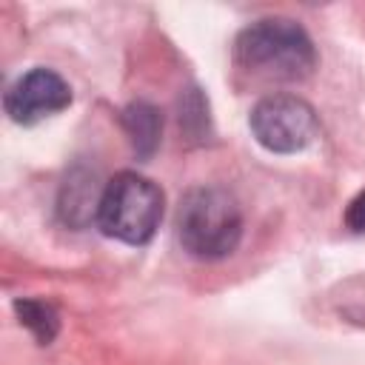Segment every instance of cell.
Masks as SVG:
<instances>
[{
  "label": "cell",
  "instance_id": "cell-1",
  "mask_svg": "<svg viewBox=\"0 0 365 365\" xmlns=\"http://www.w3.org/2000/svg\"><path fill=\"white\" fill-rule=\"evenodd\" d=\"M234 71L251 86L305 80L317 66L308 31L288 17H262L234 40Z\"/></svg>",
  "mask_w": 365,
  "mask_h": 365
},
{
  "label": "cell",
  "instance_id": "cell-2",
  "mask_svg": "<svg viewBox=\"0 0 365 365\" xmlns=\"http://www.w3.org/2000/svg\"><path fill=\"white\" fill-rule=\"evenodd\" d=\"M180 245L197 259H222L242 240V211L234 194L220 185L185 191L177 208Z\"/></svg>",
  "mask_w": 365,
  "mask_h": 365
},
{
  "label": "cell",
  "instance_id": "cell-3",
  "mask_svg": "<svg viewBox=\"0 0 365 365\" xmlns=\"http://www.w3.org/2000/svg\"><path fill=\"white\" fill-rule=\"evenodd\" d=\"M163 220V191L157 182L137 171L114 174L97 208V225L106 237H114L125 245H145Z\"/></svg>",
  "mask_w": 365,
  "mask_h": 365
},
{
  "label": "cell",
  "instance_id": "cell-4",
  "mask_svg": "<svg viewBox=\"0 0 365 365\" xmlns=\"http://www.w3.org/2000/svg\"><path fill=\"white\" fill-rule=\"evenodd\" d=\"M248 125L254 140L271 154H297L319 134L314 108L297 94H265L251 108Z\"/></svg>",
  "mask_w": 365,
  "mask_h": 365
},
{
  "label": "cell",
  "instance_id": "cell-5",
  "mask_svg": "<svg viewBox=\"0 0 365 365\" xmlns=\"http://www.w3.org/2000/svg\"><path fill=\"white\" fill-rule=\"evenodd\" d=\"M68 103H71L68 83L57 71L43 68V66L17 77L3 97L6 114L20 125H34V123L68 108Z\"/></svg>",
  "mask_w": 365,
  "mask_h": 365
},
{
  "label": "cell",
  "instance_id": "cell-6",
  "mask_svg": "<svg viewBox=\"0 0 365 365\" xmlns=\"http://www.w3.org/2000/svg\"><path fill=\"white\" fill-rule=\"evenodd\" d=\"M123 128H125L137 157H151L160 145L163 114L148 103H131L128 108H123Z\"/></svg>",
  "mask_w": 365,
  "mask_h": 365
},
{
  "label": "cell",
  "instance_id": "cell-7",
  "mask_svg": "<svg viewBox=\"0 0 365 365\" xmlns=\"http://www.w3.org/2000/svg\"><path fill=\"white\" fill-rule=\"evenodd\" d=\"M14 314H17L20 325H26L40 345H48L60 331V314L46 299H37V297L14 299Z\"/></svg>",
  "mask_w": 365,
  "mask_h": 365
},
{
  "label": "cell",
  "instance_id": "cell-8",
  "mask_svg": "<svg viewBox=\"0 0 365 365\" xmlns=\"http://www.w3.org/2000/svg\"><path fill=\"white\" fill-rule=\"evenodd\" d=\"M345 225L351 231H365V191L351 200V205L345 211Z\"/></svg>",
  "mask_w": 365,
  "mask_h": 365
}]
</instances>
